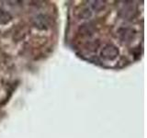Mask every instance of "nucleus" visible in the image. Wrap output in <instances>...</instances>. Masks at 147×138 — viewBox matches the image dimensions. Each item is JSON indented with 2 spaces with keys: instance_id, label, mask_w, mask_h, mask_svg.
Wrapping results in <instances>:
<instances>
[{
  "instance_id": "obj_4",
  "label": "nucleus",
  "mask_w": 147,
  "mask_h": 138,
  "mask_svg": "<svg viewBox=\"0 0 147 138\" xmlns=\"http://www.w3.org/2000/svg\"><path fill=\"white\" fill-rule=\"evenodd\" d=\"M91 3H92L91 7L95 11L101 10V9L104 7V2H102V1H92Z\"/></svg>"
},
{
  "instance_id": "obj_3",
  "label": "nucleus",
  "mask_w": 147,
  "mask_h": 138,
  "mask_svg": "<svg viewBox=\"0 0 147 138\" xmlns=\"http://www.w3.org/2000/svg\"><path fill=\"white\" fill-rule=\"evenodd\" d=\"M119 34L122 40H128L129 38L131 37V30L129 29H123Z\"/></svg>"
},
{
  "instance_id": "obj_2",
  "label": "nucleus",
  "mask_w": 147,
  "mask_h": 138,
  "mask_svg": "<svg viewBox=\"0 0 147 138\" xmlns=\"http://www.w3.org/2000/svg\"><path fill=\"white\" fill-rule=\"evenodd\" d=\"M12 17L8 12L0 9V24H7L11 20Z\"/></svg>"
},
{
  "instance_id": "obj_1",
  "label": "nucleus",
  "mask_w": 147,
  "mask_h": 138,
  "mask_svg": "<svg viewBox=\"0 0 147 138\" xmlns=\"http://www.w3.org/2000/svg\"><path fill=\"white\" fill-rule=\"evenodd\" d=\"M119 55V49L113 44H106L100 52V56L108 61H112Z\"/></svg>"
}]
</instances>
